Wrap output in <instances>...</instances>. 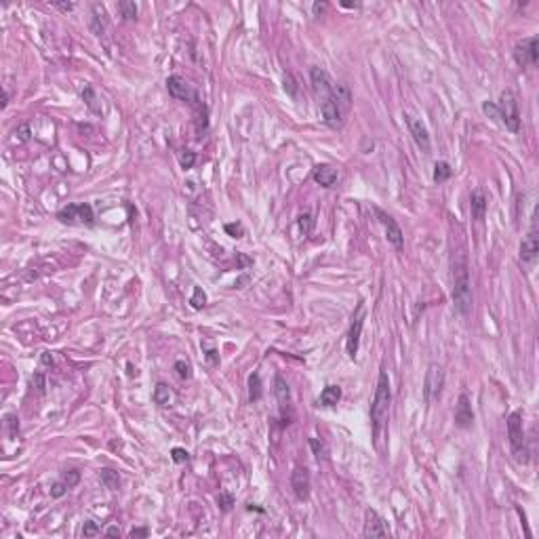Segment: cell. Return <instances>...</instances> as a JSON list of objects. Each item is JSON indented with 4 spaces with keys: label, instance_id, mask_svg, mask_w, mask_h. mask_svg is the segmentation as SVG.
<instances>
[{
    "label": "cell",
    "instance_id": "cell-1",
    "mask_svg": "<svg viewBox=\"0 0 539 539\" xmlns=\"http://www.w3.org/2000/svg\"><path fill=\"white\" fill-rule=\"evenodd\" d=\"M453 303L461 316H468L472 312V282L464 255H459L453 261Z\"/></svg>",
    "mask_w": 539,
    "mask_h": 539
},
{
    "label": "cell",
    "instance_id": "cell-2",
    "mask_svg": "<svg viewBox=\"0 0 539 539\" xmlns=\"http://www.w3.org/2000/svg\"><path fill=\"white\" fill-rule=\"evenodd\" d=\"M390 400H392L390 377H388L386 371H379L377 390H375V398H373V405H371V423H373V436H375V440L379 438L381 428L386 425V421H388Z\"/></svg>",
    "mask_w": 539,
    "mask_h": 539
},
{
    "label": "cell",
    "instance_id": "cell-3",
    "mask_svg": "<svg viewBox=\"0 0 539 539\" xmlns=\"http://www.w3.org/2000/svg\"><path fill=\"white\" fill-rule=\"evenodd\" d=\"M507 436H510V446L514 459L518 464H529V449H527V440H525V430H522V413L514 411L507 417Z\"/></svg>",
    "mask_w": 539,
    "mask_h": 539
},
{
    "label": "cell",
    "instance_id": "cell-4",
    "mask_svg": "<svg viewBox=\"0 0 539 539\" xmlns=\"http://www.w3.org/2000/svg\"><path fill=\"white\" fill-rule=\"evenodd\" d=\"M497 107H499V120L505 125V129L512 133H518L520 131V110H518V97L514 91L505 89L499 97Z\"/></svg>",
    "mask_w": 539,
    "mask_h": 539
},
{
    "label": "cell",
    "instance_id": "cell-5",
    "mask_svg": "<svg viewBox=\"0 0 539 539\" xmlns=\"http://www.w3.org/2000/svg\"><path fill=\"white\" fill-rule=\"evenodd\" d=\"M57 219L61 223H87L91 225L95 221V215H93V207L87 205V203H80V205H68L64 207L59 213H57Z\"/></svg>",
    "mask_w": 539,
    "mask_h": 539
},
{
    "label": "cell",
    "instance_id": "cell-6",
    "mask_svg": "<svg viewBox=\"0 0 539 539\" xmlns=\"http://www.w3.org/2000/svg\"><path fill=\"white\" fill-rule=\"evenodd\" d=\"M442 386H444V373H442V366H438V364H430V366H428V373H425V381H423V400H425L428 405L440 398Z\"/></svg>",
    "mask_w": 539,
    "mask_h": 539
},
{
    "label": "cell",
    "instance_id": "cell-7",
    "mask_svg": "<svg viewBox=\"0 0 539 539\" xmlns=\"http://www.w3.org/2000/svg\"><path fill=\"white\" fill-rule=\"evenodd\" d=\"M362 325H364V303H358L356 314L352 316V325L348 331V342H346V350L350 358H356L358 354V346H360V335H362Z\"/></svg>",
    "mask_w": 539,
    "mask_h": 539
},
{
    "label": "cell",
    "instance_id": "cell-8",
    "mask_svg": "<svg viewBox=\"0 0 539 539\" xmlns=\"http://www.w3.org/2000/svg\"><path fill=\"white\" fill-rule=\"evenodd\" d=\"M375 215H377L379 223L383 225V230H386V238H388V242L394 246V249L403 251V249H405V234H403V230H400V225L396 223V219L392 217V215H388L386 211L377 209V207H375Z\"/></svg>",
    "mask_w": 539,
    "mask_h": 539
},
{
    "label": "cell",
    "instance_id": "cell-9",
    "mask_svg": "<svg viewBox=\"0 0 539 539\" xmlns=\"http://www.w3.org/2000/svg\"><path fill=\"white\" fill-rule=\"evenodd\" d=\"M514 59L520 68H529V66H535L537 59H539V38L537 36H531L527 40H522L520 44L514 47Z\"/></svg>",
    "mask_w": 539,
    "mask_h": 539
},
{
    "label": "cell",
    "instance_id": "cell-10",
    "mask_svg": "<svg viewBox=\"0 0 539 539\" xmlns=\"http://www.w3.org/2000/svg\"><path fill=\"white\" fill-rule=\"evenodd\" d=\"M539 255V234H537V217L533 215V225L525 240L520 242V261L522 264H533Z\"/></svg>",
    "mask_w": 539,
    "mask_h": 539
},
{
    "label": "cell",
    "instance_id": "cell-11",
    "mask_svg": "<svg viewBox=\"0 0 539 539\" xmlns=\"http://www.w3.org/2000/svg\"><path fill=\"white\" fill-rule=\"evenodd\" d=\"M405 122H407V127H409V133L413 137V141L417 144V148L421 152H430V148H432V141H430V133L425 129V125L419 120V118H415L411 114H405Z\"/></svg>",
    "mask_w": 539,
    "mask_h": 539
},
{
    "label": "cell",
    "instance_id": "cell-12",
    "mask_svg": "<svg viewBox=\"0 0 539 539\" xmlns=\"http://www.w3.org/2000/svg\"><path fill=\"white\" fill-rule=\"evenodd\" d=\"M166 89H168V95H171L173 99H179V101H190V99H196V93H194V89L192 84L183 78V76H168L166 78Z\"/></svg>",
    "mask_w": 539,
    "mask_h": 539
},
{
    "label": "cell",
    "instance_id": "cell-13",
    "mask_svg": "<svg viewBox=\"0 0 539 539\" xmlns=\"http://www.w3.org/2000/svg\"><path fill=\"white\" fill-rule=\"evenodd\" d=\"M364 537H390V529L375 510H366L364 512V529H362Z\"/></svg>",
    "mask_w": 539,
    "mask_h": 539
},
{
    "label": "cell",
    "instance_id": "cell-14",
    "mask_svg": "<svg viewBox=\"0 0 539 539\" xmlns=\"http://www.w3.org/2000/svg\"><path fill=\"white\" fill-rule=\"evenodd\" d=\"M310 82H312V89L314 93L325 101V99H331V91H333V82H331V76L322 70V68H312L310 70Z\"/></svg>",
    "mask_w": 539,
    "mask_h": 539
},
{
    "label": "cell",
    "instance_id": "cell-15",
    "mask_svg": "<svg viewBox=\"0 0 539 539\" xmlns=\"http://www.w3.org/2000/svg\"><path fill=\"white\" fill-rule=\"evenodd\" d=\"M291 487H293V493H295V497L305 501L307 497H310V472H307L305 468H295L293 474H291Z\"/></svg>",
    "mask_w": 539,
    "mask_h": 539
},
{
    "label": "cell",
    "instance_id": "cell-16",
    "mask_svg": "<svg viewBox=\"0 0 539 539\" xmlns=\"http://www.w3.org/2000/svg\"><path fill=\"white\" fill-rule=\"evenodd\" d=\"M472 423H474V411L470 405V398L466 394H461L455 407V425L466 430V428H472Z\"/></svg>",
    "mask_w": 539,
    "mask_h": 539
},
{
    "label": "cell",
    "instance_id": "cell-17",
    "mask_svg": "<svg viewBox=\"0 0 539 539\" xmlns=\"http://www.w3.org/2000/svg\"><path fill=\"white\" fill-rule=\"evenodd\" d=\"M312 177H314L316 183H320L322 188H333L337 183V179H339V171H337L335 166H331V164H318V166H314Z\"/></svg>",
    "mask_w": 539,
    "mask_h": 539
},
{
    "label": "cell",
    "instance_id": "cell-18",
    "mask_svg": "<svg viewBox=\"0 0 539 539\" xmlns=\"http://www.w3.org/2000/svg\"><path fill=\"white\" fill-rule=\"evenodd\" d=\"M320 112H322V120H325L331 129H339L342 127V110L337 107V103L333 99L320 101Z\"/></svg>",
    "mask_w": 539,
    "mask_h": 539
},
{
    "label": "cell",
    "instance_id": "cell-19",
    "mask_svg": "<svg viewBox=\"0 0 539 539\" xmlns=\"http://www.w3.org/2000/svg\"><path fill=\"white\" fill-rule=\"evenodd\" d=\"M331 99L337 103V107L342 110V114L348 112V110H350V105H352V91H350V87H348L346 82H337V84H333Z\"/></svg>",
    "mask_w": 539,
    "mask_h": 539
},
{
    "label": "cell",
    "instance_id": "cell-20",
    "mask_svg": "<svg viewBox=\"0 0 539 539\" xmlns=\"http://www.w3.org/2000/svg\"><path fill=\"white\" fill-rule=\"evenodd\" d=\"M487 207H489V200H487L485 192L483 190H474L470 194V211H472V217L476 221H485Z\"/></svg>",
    "mask_w": 539,
    "mask_h": 539
},
{
    "label": "cell",
    "instance_id": "cell-21",
    "mask_svg": "<svg viewBox=\"0 0 539 539\" xmlns=\"http://www.w3.org/2000/svg\"><path fill=\"white\" fill-rule=\"evenodd\" d=\"M105 25H107V13H105V7L95 3L91 7V30H93L95 36H103L105 32Z\"/></svg>",
    "mask_w": 539,
    "mask_h": 539
},
{
    "label": "cell",
    "instance_id": "cell-22",
    "mask_svg": "<svg viewBox=\"0 0 539 539\" xmlns=\"http://www.w3.org/2000/svg\"><path fill=\"white\" fill-rule=\"evenodd\" d=\"M274 394H276V400H278L280 409H285L291 403V390H289V383L282 375L274 377Z\"/></svg>",
    "mask_w": 539,
    "mask_h": 539
},
{
    "label": "cell",
    "instance_id": "cell-23",
    "mask_svg": "<svg viewBox=\"0 0 539 539\" xmlns=\"http://www.w3.org/2000/svg\"><path fill=\"white\" fill-rule=\"evenodd\" d=\"M342 400V388L339 386H327L325 390L320 392L318 405L320 407H335Z\"/></svg>",
    "mask_w": 539,
    "mask_h": 539
},
{
    "label": "cell",
    "instance_id": "cell-24",
    "mask_svg": "<svg viewBox=\"0 0 539 539\" xmlns=\"http://www.w3.org/2000/svg\"><path fill=\"white\" fill-rule=\"evenodd\" d=\"M99 478L105 485V489H110V491H118L120 489V476H118V472H114L110 468L99 470Z\"/></svg>",
    "mask_w": 539,
    "mask_h": 539
},
{
    "label": "cell",
    "instance_id": "cell-25",
    "mask_svg": "<svg viewBox=\"0 0 539 539\" xmlns=\"http://www.w3.org/2000/svg\"><path fill=\"white\" fill-rule=\"evenodd\" d=\"M451 175H453V168H451V164L446 160H438L434 164V181L436 183H442L446 179H451Z\"/></svg>",
    "mask_w": 539,
    "mask_h": 539
},
{
    "label": "cell",
    "instance_id": "cell-26",
    "mask_svg": "<svg viewBox=\"0 0 539 539\" xmlns=\"http://www.w3.org/2000/svg\"><path fill=\"white\" fill-rule=\"evenodd\" d=\"M118 13H120L122 19L133 21V19H137V5L131 3V0H122V3H118Z\"/></svg>",
    "mask_w": 539,
    "mask_h": 539
},
{
    "label": "cell",
    "instance_id": "cell-27",
    "mask_svg": "<svg viewBox=\"0 0 539 539\" xmlns=\"http://www.w3.org/2000/svg\"><path fill=\"white\" fill-rule=\"evenodd\" d=\"M154 403L160 407H166L171 403V390H168L166 383H158L156 386V390H154Z\"/></svg>",
    "mask_w": 539,
    "mask_h": 539
},
{
    "label": "cell",
    "instance_id": "cell-28",
    "mask_svg": "<svg viewBox=\"0 0 539 539\" xmlns=\"http://www.w3.org/2000/svg\"><path fill=\"white\" fill-rule=\"evenodd\" d=\"M261 377H259V373H253L251 377H249V400L251 403H257V400L261 398Z\"/></svg>",
    "mask_w": 539,
    "mask_h": 539
},
{
    "label": "cell",
    "instance_id": "cell-29",
    "mask_svg": "<svg viewBox=\"0 0 539 539\" xmlns=\"http://www.w3.org/2000/svg\"><path fill=\"white\" fill-rule=\"evenodd\" d=\"M5 428H7L9 438H17V434H19V417L17 415H13V413L5 415Z\"/></svg>",
    "mask_w": 539,
    "mask_h": 539
},
{
    "label": "cell",
    "instance_id": "cell-30",
    "mask_svg": "<svg viewBox=\"0 0 539 539\" xmlns=\"http://www.w3.org/2000/svg\"><path fill=\"white\" fill-rule=\"evenodd\" d=\"M190 303H192L194 310H203V307L207 305V293H205V291L200 289V287H196V289H194V293H192Z\"/></svg>",
    "mask_w": 539,
    "mask_h": 539
},
{
    "label": "cell",
    "instance_id": "cell-31",
    "mask_svg": "<svg viewBox=\"0 0 539 539\" xmlns=\"http://www.w3.org/2000/svg\"><path fill=\"white\" fill-rule=\"evenodd\" d=\"M310 446H312V451H314V455H316V459H318V461H320V459H327L329 451H327L325 442H320L318 438H310Z\"/></svg>",
    "mask_w": 539,
    "mask_h": 539
},
{
    "label": "cell",
    "instance_id": "cell-32",
    "mask_svg": "<svg viewBox=\"0 0 539 539\" xmlns=\"http://www.w3.org/2000/svg\"><path fill=\"white\" fill-rule=\"evenodd\" d=\"M82 99L87 101V105H89L93 112H99V107H97V103H95V101H97V97H95V91L91 89V87H87V89L82 91Z\"/></svg>",
    "mask_w": 539,
    "mask_h": 539
},
{
    "label": "cell",
    "instance_id": "cell-33",
    "mask_svg": "<svg viewBox=\"0 0 539 539\" xmlns=\"http://www.w3.org/2000/svg\"><path fill=\"white\" fill-rule=\"evenodd\" d=\"M179 162H181L183 168H192L194 162H196V154H194L192 150H183V152H181V156H179Z\"/></svg>",
    "mask_w": 539,
    "mask_h": 539
},
{
    "label": "cell",
    "instance_id": "cell-34",
    "mask_svg": "<svg viewBox=\"0 0 539 539\" xmlns=\"http://www.w3.org/2000/svg\"><path fill=\"white\" fill-rule=\"evenodd\" d=\"M101 533V529L97 527V522L93 520H87L84 522V527H82V537H97Z\"/></svg>",
    "mask_w": 539,
    "mask_h": 539
},
{
    "label": "cell",
    "instance_id": "cell-35",
    "mask_svg": "<svg viewBox=\"0 0 539 539\" xmlns=\"http://www.w3.org/2000/svg\"><path fill=\"white\" fill-rule=\"evenodd\" d=\"M32 386L36 388L38 394H44V392H47V379H44L42 373H34V375H32Z\"/></svg>",
    "mask_w": 539,
    "mask_h": 539
},
{
    "label": "cell",
    "instance_id": "cell-36",
    "mask_svg": "<svg viewBox=\"0 0 539 539\" xmlns=\"http://www.w3.org/2000/svg\"><path fill=\"white\" fill-rule=\"evenodd\" d=\"M175 371H177V375H179L181 379H190V377H192V368H190V364H188V362H183V360H177V362H175Z\"/></svg>",
    "mask_w": 539,
    "mask_h": 539
},
{
    "label": "cell",
    "instance_id": "cell-37",
    "mask_svg": "<svg viewBox=\"0 0 539 539\" xmlns=\"http://www.w3.org/2000/svg\"><path fill=\"white\" fill-rule=\"evenodd\" d=\"M171 457H173L175 464H186V461L190 459V453L186 449H181V446H175V449L171 451Z\"/></svg>",
    "mask_w": 539,
    "mask_h": 539
},
{
    "label": "cell",
    "instance_id": "cell-38",
    "mask_svg": "<svg viewBox=\"0 0 539 539\" xmlns=\"http://www.w3.org/2000/svg\"><path fill=\"white\" fill-rule=\"evenodd\" d=\"M483 112H485L489 118H493V120H499V107H497V103L485 101V103H483Z\"/></svg>",
    "mask_w": 539,
    "mask_h": 539
},
{
    "label": "cell",
    "instance_id": "cell-39",
    "mask_svg": "<svg viewBox=\"0 0 539 539\" xmlns=\"http://www.w3.org/2000/svg\"><path fill=\"white\" fill-rule=\"evenodd\" d=\"M217 503L223 512L228 510H232V505H234V497L232 495H228V493H219V497H217Z\"/></svg>",
    "mask_w": 539,
    "mask_h": 539
},
{
    "label": "cell",
    "instance_id": "cell-40",
    "mask_svg": "<svg viewBox=\"0 0 539 539\" xmlns=\"http://www.w3.org/2000/svg\"><path fill=\"white\" fill-rule=\"evenodd\" d=\"M225 232L232 238H242L244 236V228H242V223H225Z\"/></svg>",
    "mask_w": 539,
    "mask_h": 539
},
{
    "label": "cell",
    "instance_id": "cell-41",
    "mask_svg": "<svg viewBox=\"0 0 539 539\" xmlns=\"http://www.w3.org/2000/svg\"><path fill=\"white\" fill-rule=\"evenodd\" d=\"M64 483H66L70 489L76 487V485L80 483V472H78V470H68L66 476H64Z\"/></svg>",
    "mask_w": 539,
    "mask_h": 539
},
{
    "label": "cell",
    "instance_id": "cell-42",
    "mask_svg": "<svg viewBox=\"0 0 539 539\" xmlns=\"http://www.w3.org/2000/svg\"><path fill=\"white\" fill-rule=\"evenodd\" d=\"M68 485L66 483H55V485H51V497L53 499H59V497H64L66 493H68Z\"/></svg>",
    "mask_w": 539,
    "mask_h": 539
},
{
    "label": "cell",
    "instance_id": "cell-43",
    "mask_svg": "<svg viewBox=\"0 0 539 539\" xmlns=\"http://www.w3.org/2000/svg\"><path fill=\"white\" fill-rule=\"evenodd\" d=\"M285 91H287L291 97L297 95V84H295V80H293V76H291V74L285 76Z\"/></svg>",
    "mask_w": 539,
    "mask_h": 539
},
{
    "label": "cell",
    "instance_id": "cell-44",
    "mask_svg": "<svg viewBox=\"0 0 539 539\" xmlns=\"http://www.w3.org/2000/svg\"><path fill=\"white\" fill-rule=\"evenodd\" d=\"M299 225L303 230V234L310 232V225H312V217H310V213H303L301 217H299Z\"/></svg>",
    "mask_w": 539,
    "mask_h": 539
},
{
    "label": "cell",
    "instance_id": "cell-45",
    "mask_svg": "<svg viewBox=\"0 0 539 539\" xmlns=\"http://www.w3.org/2000/svg\"><path fill=\"white\" fill-rule=\"evenodd\" d=\"M327 9H329V5H327V3H314V5H312V11H314V15H316V17H320V15H325V13H327Z\"/></svg>",
    "mask_w": 539,
    "mask_h": 539
},
{
    "label": "cell",
    "instance_id": "cell-46",
    "mask_svg": "<svg viewBox=\"0 0 539 539\" xmlns=\"http://www.w3.org/2000/svg\"><path fill=\"white\" fill-rule=\"evenodd\" d=\"M40 362H42V364H47V366H53V364H55V358H53V354H51V352H42V356H40Z\"/></svg>",
    "mask_w": 539,
    "mask_h": 539
},
{
    "label": "cell",
    "instance_id": "cell-47",
    "mask_svg": "<svg viewBox=\"0 0 539 539\" xmlns=\"http://www.w3.org/2000/svg\"><path fill=\"white\" fill-rule=\"evenodd\" d=\"M207 360H209V364H213V366H215V364H219V354L215 352V350H209V352H207Z\"/></svg>",
    "mask_w": 539,
    "mask_h": 539
},
{
    "label": "cell",
    "instance_id": "cell-48",
    "mask_svg": "<svg viewBox=\"0 0 539 539\" xmlns=\"http://www.w3.org/2000/svg\"><path fill=\"white\" fill-rule=\"evenodd\" d=\"M148 535H150V531H148V529H144V527H139V529H133V531L129 533V537H133V539H135V537H148Z\"/></svg>",
    "mask_w": 539,
    "mask_h": 539
},
{
    "label": "cell",
    "instance_id": "cell-49",
    "mask_svg": "<svg viewBox=\"0 0 539 539\" xmlns=\"http://www.w3.org/2000/svg\"><path fill=\"white\" fill-rule=\"evenodd\" d=\"M59 11H64V13H70V11H74V3H53Z\"/></svg>",
    "mask_w": 539,
    "mask_h": 539
},
{
    "label": "cell",
    "instance_id": "cell-50",
    "mask_svg": "<svg viewBox=\"0 0 539 539\" xmlns=\"http://www.w3.org/2000/svg\"><path fill=\"white\" fill-rule=\"evenodd\" d=\"M19 135H21V141H27V139H30V131H27V125H21V127H19Z\"/></svg>",
    "mask_w": 539,
    "mask_h": 539
},
{
    "label": "cell",
    "instance_id": "cell-51",
    "mask_svg": "<svg viewBox=\"0 0 539 539\" xmlns=\"http://www.w3.org/2000/svg\"><path fill=\"white\" fill-rule=\"evenodd\" d=\"M105 535H107V537H120L122 533H120L118 527H110V529H105Z\"/></svg>",
    "mask_w": 539,
    "mask_h": 539
},
{
    "label": "cell",
    "instance_id": "cell-52",
    "mask_svg": "<svg viewBox=\"0 0 539 539\" xmlns=\"http://www.w3.org/2000/svg\"><path fill=\"white\" fill-rule=\"evenodd\" d=\"M342 7H346V9H358L360 3H342Z\"/></svg>",
    "mask_w": 539,
    "mask_h": 539
},
{
    "label": "cell",
    "instance_id": "cell-53",
    "mask_svg": "<svg viewBox=\"0 0 539 539\" xmlns=\"http://www.w3.org/2000/svg\"><path fill=\"white\" fill-rule=\"evenodd\" d=\"M238 259H240V264H242V266H249V264H251V259H246L244 255H238Z\"/></svg>",
    "mask_w": 539,
    "mask_h": 539
},
{
    "label": "cell",
    "instance_id": "cell-54",
    "mask_svg": "<svg viewBox=\"0 0 539 539\" xmlns=\"http://www.w3.org/2000/svg\"><path fill=\"white\" fill-rule=\"evenodd\" d=\"M7 105H9V93L5 91V93H3V107H7Z\"/></svg>",
    "mask_w": 539,
    "mask_h": 539
}]
</instances>
